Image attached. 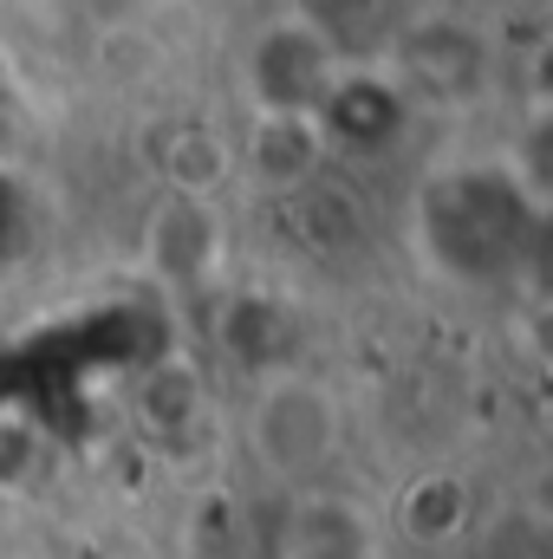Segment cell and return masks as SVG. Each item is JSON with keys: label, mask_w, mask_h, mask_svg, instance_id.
<instances>
[{"label": "cell", "mask_w": 553, "mask_h": 559, "mask_svg": "<svg viewBox=\"0 0 553 559\" xmlns=\"http://www.w3.org/2000/svg\"><path fill=\"white\" fill-rule=\"evenodd\" d=\"M391 52H398V79L416 85L423 98H436V105H462V98H475V92L489 85V46H482L469 26H456V20L404 26ZM404 85H398V92H404Z\"/></svg>", "instance_id": "obj_4"}, {"label": "cell", "mask_w": 553, "mask_h": 559, "mask_svg": "<svg viewBox=\"0 0 553 559\" xmlns=\"http://www.w3.org/2000/svg\"><path fill=\"white\" fill-rule=\"evenodd\" d=\"M202 411V384H196V371H183V365H156V371H143L138 378V423L150 436H183L189 423Z\"/></svg>", "instance_id": "obj_10"}, {"label": "cell", "mask_w": 553, "mask_h": 559, "mask_svg": "<svg viewBox=\"0 0 553 559\" xmlns=\"http://www.w3.org/2000/svg\"><path fill=\"white\" fill-rule=\"evenodd\" d=\"M293 20H306V26L332 46L339 66H345V59H365V52H385V46H398V33H404L398 0H339V7H306V13H293Z\"/></svg>", "instance_id": "obj_8"}, {"label": "cell", "mask_w": 553, "mask_h": 559, "mask_svg": "<svg viewBox=\"0 0 553 559\" xmlns=\"http://www.w3.org/2000/svg\"><path fill=\"white\" fill-rule=\"evenodd\" d=\"M163 169H169L176 195H202V202H209V189L235 169V156H228V143L215 138V131H176V138H169V156H163Z\"/></svg>", "instance_id": "obj_11"}, {"label": "cell", "mask_w": 553, "mask_h": 559, "mask_svg": "<svg viewBox=\"0 0 553 559\" xmlns=\"http://www.w3.org/2000/svg\"><path fill=\"white\" fill-rule=\"evenodd\" d=\"M339 72H345V66L332 59V46H326L306 20H274V26L248 46V66H242L248 98H255L261 118H313Z\"/></svg>", "instance_id": "obj_3"}, {"label": "cell", "mask_w": 553, "mask_h": 559, "mask_svg": "<svg viewBox=\"0 0 553 559\" xmlns=\"http://www.w3.org/2000/svg\"><path fill=\"white\" fill-rule=\"evenodd\" d=\"M319 131L313 118H255V138H248V163L268 176V182H299L313 163H319Z\"/></svg>", "instance_id": "obj_9"}, {"label": "cell", "mask_w": 553, "mask_h": 559, "mask_svg": "<svg viewBox=\"0 0 553 559\" xmlns=\"http://www.w3.org/2000/svg\"><path fill=\"white\" fill-rule=\"evenodd\" d=\"M313 131H319V143L385 150V143L404 131V92H398V79H378V72H352L345 66L332 79V92L319 98Z\"/></svg>", "instance_id": "obj_5"}, {"label": "cell", "mask_w": 553, "mask_h": 559, "mask_svg": "<svg viewBox=\"0 0 553 559\" xmlns=\"http://www.w3.org/2000/svg\"><path fill=\"white\" fill-rule=\"evenodd\" d=\"M280 559H378V527L345 495H293L280 514Z\"/></svg>", "instance_id": "obj_6"}, {"label": "cell", "mask_w": 553, "mask_h": 559, "mask_svg": "<svg viewBox=\"0 0 553 559\" xmlns=\"http://www.w3.org/2000/svg\"><path fill=\"white\" fill-rule=\"evenodd\" d=\"M541 222V202H521L508 176H449L423 202V235L436 267L456 280H495Z\"/></svg>", "instance_id": "obj_1"}, {"label": "cell", "mask_w": 553, "mask_h": 559, "mask_svg": "<svg viewBox=\"0 0 553 559\" xmlns=\"http://www.w3.org/2000/svg\"><path fill=\"white\" fill-rule=\"evenodd\" d=\"M143 254H150V267L163 280L202 286V280L215 274V261H222V222H215V209L202 195H169L150 215V228H143Z\"/></svg>", "instance_id": "obj_7"}, {"label": "cell", "mask_w": 553, "mask_h": 559, "mask_svg": "<svg viewBox=\"0 0 553 559\" xmlns=\"http://www.w3.org/2000/svg\"><path fill=\"white\" fill-rule=\"evenodd\" d=\"M248 442L261 455V468L280 481H313L319 468L339 462V442H345V411L339 397L319 384V378H299V371H280L255 391L248 404Z\"/></svg>", "instance_id": "obj_2"}]
</instances>
